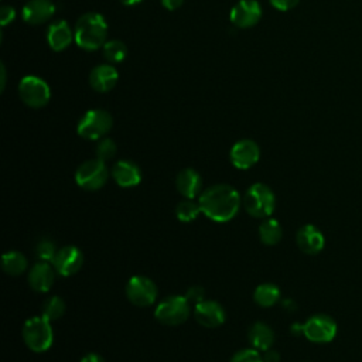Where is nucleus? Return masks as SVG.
Returning <instances> with one entry per match:
<instances>
[{
    "instance_id": "nucleus-25",
    "label": "nucleus",
    "mask_w": 362,
    "mask_h": 362,
    "mask_svg": "<svg viewBox=\"0 0 362 362\" xmlns=\"http://www.w3.org/2000/svg\"><path fill=\"white\" fill-rule=\"evenodd\" d=\"M1 267L10 276H20L27 269V259L23 253L10 250L1 256Z\"/></svg>"
},
{
    "instance_id": "nucleus-37",
    "label": "nucleus",
    "mask_w": 362,
    "mask_h": 362,
    "mask_svg": "<svg viewBox=\"0 0 362 362\" xmlns=\"http://www.w3.org/2000/svg\"><path fill=\"white\" fill-rule=\"evenodd\" d=\"M81 362H105V361H103V358H102L100 355L90 352V354L85 355V356L81 359Z\"/></svg>"
},
{
    "instance_id": "nucleus-1",
    "label": "nucleus",
    "mask_w": 362,
    "mask_h": 362,
    "mask_svg": "<svg viewBox=\"0 0 362 362\" xmlns=\"http://www.w3.org/2000/svg\"><path fill=\"white\" fill-rule=\"evenodd\" d=\"M198 202L206 218L222 223L235 218L240 206V197L233 187L216 184L201 192Z\"/></svg>"
},
{
    "instance_id": "nucleus-13",
    "label": "nucleus",
    "mask_w": 362,
    "mask_h": 362,
    "mask_svg": "<svg viewBox=\"0 0 362 362\" xmlns=\"http://www.w3.org/2000/svg\"><path fill=\"white\" fill-rule=\"evenodd\" d=\"M82 264H83L82 252L76 246H71V245L58 249V252L52 260V266H54L55 272L65 277L72 276L76 272H79Z\"/></svg>"
},
{
    "instance_id": "nucleus-5",
    "label": "nucleus",
    "mask_w": 362,
    "mask_h": 362,
    "mask_svg": "<svg viewBox=\"0 0 362 362\" xmlns=\"http://www.w3.org/2000/svg\"><path fill=\"white\" fill-rule=\"evenodd\" d=\"M113 126L110 113L105 109H90L79 119L76 132L85 140H100Z\"/></svg>"
},
{
    "instance_id": "nucleus-28",
    "label": "nucleus",
    "mask_w": 362,
    "mask_h": 362,
    "mask_svg": "<svg viewBox=\"0 0 362 362\" xmlns=\"http://www.w3.org/2000/svg\"><path fill=\"white\" fill-rule=\"evenodd\" d=\"M65 313V303L61 297L54 296L49 297L44 304H42V314L45 318H48L49 321H55L58 318H61Z\"/></svg>"
},
{
    "instance_id": "nucleus-15",
    "label": "nucleus",
    "mask_w": 362,
    "mask_h": 362,
    "mask_svg": "<svg viewBox=\"0 0 362 362\" xmlns=\"http://www.w3.org/2000/svg\"><path fill=\"white\" fill-rule=\"evenodd\" d=\"M55 4L51 0H28L21 10L23 20L30 25H40L51 20Z\"/></svg>"
},
{
    "instance_id": "nucleus-38",
    "label": "nucleus",
    "mask_w": 362,
    "mask_h": 362,
    "mask_svg": "<svg viewBox=\"0 0 362 362\" xmlns=\"http://www.w3.org/2000/svg\"><path fill=\"white\" fill-rule=\"evenodd\" d=\"M0 71H1V90H3L4 86H6V68H4L3 64L0 66Z\"/></svg>"
},
{
    "instance_id": "nucleus-36",
    "label": "nucleus",
    "mask_w": 362,
    "mask_h": 362,
    "mask_svg": "<svg viewBox=\"0 0 362 362\" xmlns=\"http://www.w3.org/2000/svg\"><path fill=\"white\" fill-rule=\"evenodd\" d=\"M184 3V0H161V4L164 8L173 11L177 10L178 7H181V4Z\"/></svg>"
},
{
    "instance_id": "nucleus-39",
    "label": "nucleus",
    "mask_w": 362,
    "mask_h": 362,
    "mask_svg": "<svg viewBox=\"0 0 362 362\" xmlns=\"http://www.w3.org/2000/svg\"><path fill=\"white\" fill-rule=\"evenodd\" d=\"M119 1L124 6H134V4H139L141 0H119Z\"/></svg>"
},
{
    "instance_id": "nucleus-27",
    "label": "nucleus",
    "mask_w": 362,
    "mask_h": 362,
    "mask_svg": "<svg viewBox=\"0 0 362 362\" xmlns=\"http://www.w3.org/2000/svg\"><path fill=\"white\" fill-rule=\"evenodd\" d=\"M201 212L202 211H201L199 202H195L194 199H189V198L180 201L175 206V216L181 222H192L198 218Z\"/></svg>"
},
{
    "instance_id": "nucleus-3",
    "label": "nucleus",
    "mask_w": 362,
    "mask_h": 362,
    "mask_svg": "<svg viewBox=\"0 0 362 362\" xmlns=\"http://www.w3.org/2000/svg\"><path fill=\"white\" fill-rule=\"evenodd\" d=\"M243 206L250 216L266 219L274 211L276 198L266 184L255 182L245 192Z\"/></svg>"
},
{
    "instance_id": "nucleus-16",
    "label": "nucleus",
    "mask_w": 362,
    "mask_h": 362,
    "mask_svg": "<svg viewBox=\"0 0 362 362\" xmlns=\"http://www.w3.org/2000/svg\"><path fill=\"white\" fill-rule=\"evenodd\" d=\"M47 42L52 51H64L71 45L72 41H75V35L72 28L65 20H55L49 23L47 27Z\"/></svg>"
},
{
    "instance_id": "nucleus-2",
    "label": "nucleus",
    "mask_w": 362,
    "mask_h": 362,
    "mask_svg": "<svg viewBox=\"0 0 362 362\" xmlns=\"http://www.w3.org/2000/svg\"><path fill=\"white\" fill-rule=\"evenodd\" d=\"M74 35L79 48L85 51H96L106 42L107 23L99 13H83L75 23Z\"/></svg>"
},
{
    "instance_id": "nucleus-19",
    "label": "nucleus",
    "mask_w": 362,
    "mask_h": 362,
    "mask_svg": "<svg viewBox=\"0 0 362 362\" xmlns=\"http://www.w3.org/2000/svg\"><path fill=\"white\" fill-rule=\"evenodd\" d=\"M297 245L301 252L307 255H317L324 247V235L314 225H304L298 229L296 236Z\"/></svg>"
},
{
    "instance_id": "nucleus-6",
    "label": "nucleus",
    "mask_w": 362,
    "mask_h": 362,
    "mask_svg": "<svg viewBox=\"0 0 362 362\" xmlns=\"http://www.w3.org/2000/svg\"><path fill=\"white\" fill-rule=\"evenodd\" d=\"M17 90L23 103L33 109L44 107L51 99L49 85L35 75H27L21 78Z\"/></svg>"
},
{
    "instance_id": "nucleus-21",
    "label": "nucleus",
    "mask_w": 362,
    "mask_h": 362,
    "mask_svg": "<svg viewBox=\"0 0 362 362\" xmlns=\"http://www.w3.org/2000/svg\"><path fill=\"white\" fill-rule=\"evenodd\" d=\"M175 187L177 191L184 197L194 199L195 197L201 195V188H202V178L198 171L194 168H184L182 171L178 173L177 180H175Z\"/></svg>"
},
{
    "instance_id": "nucleus-26",
    "label": "nucleus",
    "mask_w": 362,
    "mask_h": 362,
    "mask_svg": "<svg viewBox=\"0 0 362 362\" xmlns=\"http://www.w3.org/2000/svg\"><path fill=\"white\" fill-rule=\"evenodd\" d=\"M102 52L109 64H117L126 58L127 48L126 44L120 40H109L103 44Z\"/></svg>"
},
{
    "instance_id": "nucleus-20",
    "label": "nucleus",
    "mask_w": 362,
    "mask_h": 362,
    "mask_svg": "<svg viewBox=\"0 0 362 362\" xmlns=\"http://www.w3.org/2000/svg\"><path fill=\"white\" fill-rule=\"evenodd\" d=\"M112 177L119 187H136L141 181V171L139 165L130 160H120L112 168Z\"/></svg>"
},
{
    "instance_id": "nucleus-12",
    "label": "nucleus",
    "mask_w": 362,
    "mask_h": 362,
    "mask_svg": "<svg viewBox=\"0 0 362 362\" xmlns=\"http://www.w3.org/2000/svg\"><path fill=\"white\" fill-rule=\"evenodd\" d=\"M262 17V6L257 0H239L230 10V23L239 28L253 27Z\"/></svg>"
},
{
    "instance_id": "nucleus-14",
    "label": "nucleus",
    "mask_w": 362,
    "mask_h": 362,
    "mask_svg": "<svg viewBox=\"0 0 362 362\" xmlns=\"http://www.w3.org/2000/svg\"><path fill=\"white\" fill-rule=\"evenodd\" d=\"M194 317L201 325L206 328H216L225 322L226 314L218 301L202 300L194 305Z\"/></svg>"
},
{
    "instance_id": "nucleus-34",
    "label": "nucleus",
    "mask_w": 362,
    "mask_h": 362,
    "mask_svg": "<svg viewBox=\"0 0 362 362\" xmlns=\"http://www.w3.org/2000/svg\"><path fill=\"white\" fill-rule=\"evenodd\" d=\"M270 4L279 11H288L294 8L300 0H269Z\"/></svg>"
},
{
    "instance_id": "nucleus-35",
    "label": "nucleus",
    "mask_w": 362,
    "mask_h": 362,
    "mask_svg": "<svg viewBox=\"0 0 362 362\" xmlns=\"http://www.w3.org/2000/svg\"><path fill=\"white\" fill-rule=\"evenodd\" d=\"M263 358V362H279L280 361V355H279V352L277 351H274V349H267V351H264V355L262 356Z\"/></svg>"
},
{
    "instance_id": "nucleus-7",
    "label": "nucleus",
    "mask_w": 362,
    "mask_h": 362,
    "mask_svg": "<svg viewBox=\"0 0 362 362\" xmlns=\"http://www.w3.org/2000/svg\"><path fill=\"white\" fill-rule=\"evenodd\" d=\"M191 313V304L185 296H170L158 303L154 317L165 325H180L185 322Z\"/></svg>"
},
{
    "instance_id": "nucleus-9",
    "label": "nucleus",
    "mask_w": 362,
    "mask_h": 362,
    "mask_svg": "<svg viewBox=\"0 0 362 362\" xmlns=\"http://www.w3.org/2000/svg\"><path fill=\"white\" fill-rule=\"evenodd\" d=\"M124 291L127 300L137 307L151 305L157 298V286L146 276L130 277Z\"/></svg>"
},
{
    "instance_id": "nucleus-10",
    "label": "nucleus",
    "mask_w": 362,
    "mask_h": 362,
    "mask_svg": "<svg viewBox=\"0 0 362 362\" xmlns=\"http://www.w3.org/2000/svg\"><path fill=\"white\" fill-rule=\"evenodd\" d=\"M301 332L305 335L307 339L311 342H329L337 334V324L335 321L324 314H317L310 317L303 325Z\"/></svg>"
},
{
    "instance_id": "nucleus-32",
    "label": "nucleus",
    "mask_w": 362,
    "mask_h": 362,
    "mask_svg": "<svg viewBox=\"0 0 362 362\" xmlns=\"http://www.w3.org/2000/svg\"><path fill=\"white\" fill-rule=\"evenodd\" d=\"M185 298L189 301V304L192 305H197L198 303H201L202 300H205V293H204V288L199 287V286H192L187 290V293L184 294Z\"/></svg>"
},
{
    "instance_id": "nucleus-22",
    "label": "nucleus",
    "mask_w": 362,
    "mask_h": 362,
    "mask_svg": "<svg viewBox=\"0 0 362 362\" xmlns=\"http://www.w3.org/2000/svg\"><path fill=\"white\" fill-rule=\"evenodd\" d=\"M250 345L257 349V351H267L272 348L273 341H274V334L273 329L264 324V322H255L249 328L247 334Z\"/></svg>"
},
{
    "instance_id": "nucleus-30",
    "label": "nucleus",
    "mask_w": 362,
    "mask_h": 362,
    "mask_svg": "<svg viewBox=\"0 0 362 362\" xmlns=\"http://www.w3.org/2000/svg\"><path fill=\"white\" fill-rule=\"evenodd\" d=\"M96 158L102 160V161H109L110 158L115 157L116 154V144L112 139H107V137H103L98 141L96 144Z\"/></svg>"
},
{
    "instance_id": "nucleus-4",
    "label": "nucleus",
    "mask_w": 362,
    "mask_h": 362,
    "mask_svg": "<svg viewBox=\"0 0 362 362\" xmlns=\"http://www.w3.org/2000/svg\"><path fill=\"white\" fill-rule=\"evenodd\" d=\"M23 339L34 352H44L49 349L54 341L51 321L44 315L28 318L23 325Z\"/></svg>"
},
{
    "instance_id": "nucleus-24",
    "label": "nucleus",
    "mask_w": 362,
    "mask_h": 362,
    "mask_svg": "<svg viewBox=\"0 0 362 362\" xmlns=\"http://www.w3.org/2000/svg\"><path fill=\"white\" fill-rule=\"evenodd\" d=\"M281 236H283V230L280 223L276 219L273 218L263 219V222L259 226V238L264 245L273 246L280 242Z\"/></svg>"
},
{
    "instance_id": "nucleus-8",
    "label": "nucleus",
    "mask_w": 362,
    "mask_h": 362,
    "mask_svg": "<svg viewBox=\"0 0 362 362\" xmlns=\"http://www.w3.org/2000/svg\"><path fill=\"white\" fill-rule=\"evenodd\" d=\"M109 178V171L105 161L99 158L83 161L75 171V182L86 191L102 188Z\"/></svg>"
},
{
    "instance_id": "nucleus-17",
    "label": "nucleus",
    "mask_w": 362,
    "mask_h": 362,
    "mask_svg": "<svg viewBox=\"0 0 362 362\" xmlns=\"http://www.w3.org/2000/svg\"><path fill=\"white\" fill-rule=\"evenodd\" d=\"M119 79V72L112 64L96 65L89 74V85L96 92H109L115 88Z\"/></svg>"
},
{
    "instance_id": "nucleus-23",
    "label": "nucleus",
    "mask_w": 362,
    "mask_h": 362,
    "mask_svg": "<svg viewBox=\"0 0 362 362\" xmlns=\"http://www.w3.org/2000/svg\"><path fill=\"white\" fill-rule=\"evenodd\" d=\"M253 300L260 307H272L280 300V290L273 283H263L255 288Z\"/></svg>"
},
{
    "instance_id": "nucleus-31",
    "label": "nucleus",
    "mask_w": 362,
    "mask_h": 362,
    "mask_svg": "<svg viewBox=\"0 0 362 362\" xmlns=\"http://www.w3.org/2000/svg\"><path fill=\"white\" fill-rule=\"evenodd\" d=\"M230 362H263V358L260 356L259 351L255 348H245L238 351Z\"/></svg>"
},
{
    "instance_id": "nucleus-29",
    "label": "nucleus",
    "mask_w": 362,
    "mask_h": 362,
    "mask_svg": "<svg viewBox=\"0 0 362 362\" xmlns=\"http://www.w3.org/2000/svg\"><path fill=\"white\" fill-rule=\"evenodd\" d=\"M58 249L55 246V243L51 240V239H41L37 246H35V253H37V257L40 262H51L54 260L55 255H57Z\"/></svg>"
},
{
    "instance_id": "nucleus-18",
    "label": "nucleus",
    "mask_w": 362,
    "mask_h": 362,
    "mask_svg": "<svg viewBox=\"0 0 362 362\" xmlns=\"http://www.w3.org/2000/svg\"><path fill=\"white\" fill-rule=\"evenodd\" d=\"M55 280V269L48 262L35 263L28 272V284L33 290L45 293L48 291Z\"/></svg>"
},
{
    "instance_id": "nucleus-11",
    "label": "nucleus",
    "mask_w": 362,
    "mask_h": 362,
    "mask_svg": "<svg viewBox=\"0 0 362 362\" xmlns=\"http://www.w3.org/2000/svg\"><path fill=\"white\" fill-rule=\"evenodd\" d=\"M230 163L239 170H247L253 167L260 158V148L256 141L250 139H242L236 141L229 153Z\"/></svg>"
},
{
    "instance_id": "nucleus-33",
    "label": "nucleus",
    "mask_w": 362,
    "mask_h": 362,
    "mask_svg": "<svg viewBox=\"0 0 362 362\" xmlns=\"http://www.w3.org/2000/svg\"><path fill=\"white\" fill-rule=\"evenodd\" d=\"M14 17H16L14 7H11V6H1L0 7V23H1L3 27L10 24L14 20Z\"/></svg>"
}]
</instances>
